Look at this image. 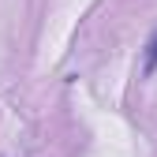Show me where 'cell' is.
Here are the masks:
<instances>
[{
	"label": "cell",
	"mask_w": 157,
	"mask_h": 157,
	"mask_svg": "<svg viewBox=\"0 0 157 157\" xmlns=\"http://www.w3.org/2000/svg\"><path fill=\"white\" fill-rule=\"evenodd\" d=\"M142 71H146V75L157 71V34L150 37V45H146V64H142Z\"/></svg>",
	"instance_id": "obj_1"
}]
</instances>
